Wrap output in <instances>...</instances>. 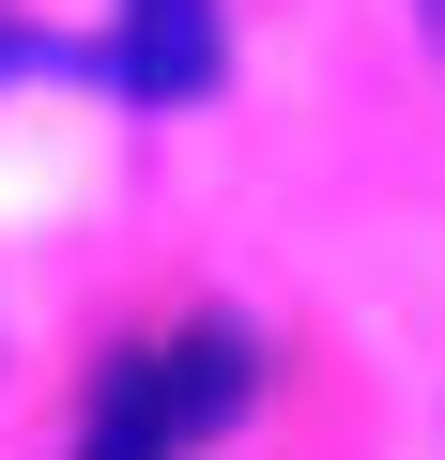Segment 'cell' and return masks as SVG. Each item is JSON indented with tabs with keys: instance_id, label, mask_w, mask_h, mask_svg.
<instances>
[{
	"instance_id": "obj_2",
	"label": "cell",
	"mask_w": 445,
	"mask_h": 460,
	"mask_svg": "<svg viewBox=\"0 0 445 460\" xmlns=\"http://www.w3.org/2000/svg\"><path fill=\"white\" fill-rule=\"evenodd\" d=\"M93 77L108 93H138V108H169V93H200L215 77V0H93Z\"/></svg>"
},
{
	"instance_id": "obj_1",
	"label": "cell",
	"mask_w": 445,
	"mask_h": 460,
	"mask_svg": "<svg viewBox=\"0 0 445 460\" xmlns=\"http://www.w3.org/2000/svg\"><path fill=\"white\" fill-rule=\"evenodd\" d=\"M246 384H262L246 323H184V338H123V353L93 368V429H77V460H200L215 429L246 414Z\"/></svg>"
},
{
	"instance_id": "obj_3",
	"label": "cell",
	"mask_w": 445,
	"mask_h": 460,
	"mask_svg": "<svg viewBox=\"0 0 445 460\" xmlns=\"http://www.w3.org/2000/svg\"><path fill=\"white\" fill-rule=\"evenodd\" d=\"M414 16H430V47H445V0H414Z\"/></svg>"
}]
</instances>
